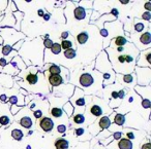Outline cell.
Wrapping results in <instances>:
<instances>
[{
  "label": "cell",
  "mask_w": 151,
  "mask_h": 149,
  "mask_svg": "<svg viewBox=\"0 0 151 149\" xmlns=\"http://www.w3.org/2000/svg\"><path fill=\"white\" fill-rule=\"evenodd\" d=\"M85 132H86V131H85L84 128H76L75 130V135H76V137L80 138V137L84 136Z\"/></svg>",
  "instance_id": "cell-33"
},
{
  "label": "cell",
  "mask_w": 151,
  "mask_h": 149,
  "mask_svg": "<svg viewBox=\"0 0 151 149\" xmlns=\"http://www.w3.org/2000/svg\"><path fill=\"white\" fill-rule=\"evenodd\" d=\"M44 75H46L47 80H48L49 84H50L51 87H60V85L64 82V80H63V77L61 76V75H51V74H49L47 71H46V72H44Z\"/></svg>",
  "instance_id": "cell-10"
},
{
  "label": "cell",
  "mask_w": 151,
  "mask_h": 149,
  "mask_svg": "<svg viewBox=\"0 0 151 149\" xmlns=\"http://www.w3.org/2000/svg\"><path fill=\"white\" fill-rule=\"evenodd\" d=\"M144 7H145V9H146V11H149V13H150V11H151V3L149 2V1H148V2L145 3Z\"/></svg>",
  "instance_id": "cell-43"
},
{
  "label": "cell",
  "mask_w": 151,
  "mask_h": 149,
  "mask_svg": "<svg viewBox=\"0 0 151 149\" xmlns=\"http://www.w3.org/2000/svg\"><path fill=\"white\" fill-rule=\"evenodd\" d=\"M62 110H63V112H65V114H66L68 117H70V116L73 115V111H75V108H73V106L71 105L69 102H67V103H65L64 105L62 106Z\"/></svg>",
  "instance_id": "cell-24"
},
{
  "label": "cell",
  "mask_w": 151,
  "mask_h": 149,
  "mask_svg": "<svg viewBox=\"0 0 151 149\" xmlns=\"http://www.w3.org/2000/svg\"><path fill=\"white\" fill-rule=\"evenodd\" d=\"M134 74L137 77V84L139 87H148L150 85L151 80V68H142V67H134Z\"/></svg>",
  "instance_id": "cell-6"
},
{
  "label": "cell",
  "mask_w": 151,
  "mask_h": 149,
  "mask_svg": "<svg viewBox=\"0 0 151 149\" xmlns=\"http://www.w3.org/2000/svg\"><path fill=\"white\" fill-rule=\"evenodd\" d=\"M122 138V133L121 132H115L112 135V140H119Z\"/></svg>",
  "instance_id": "cell-39"
},
{
  "label": "cell",
  "mask_w": 151,
  "mask_h": 149,
  "mask_svg": "<svg viewBox=\"0 0 151 149\" xmlns=\"http://www.w3.org/2000/svg\"><path fill=\"white\" fill-rule=\"evenodd\" d=\"M112 120L114 121V123L118 126H122L124 123H125V120H126V116L123 115V114H120V113H117L114 115V117L111 119V122Z\"/></svg>",
  "instance_id": "cell-21"
},
{
  "label": "cell",
  "mask_w": 151,
  "mask_h": 149,
  "mask_svg": "<svg viewBox=\"0 0 151 149\" xmlns=\"http://www.w3.org/2000/svg\"><path fill=\"white\" fill-rule=\"evenodd\" d=\"M46 71L51 75H60V73L62 72V67L55 64H49Z\"/></svg>",
  "instance_id": "cell-20"
},
{
  "label": "cell",
  "mask_w": 151,
  "mask_h": 149,
  "mask_svg": "<svg viewBox=\"0 0 151 149\" xmlns=\"http://www.w3.org/2000/svg\"><path fill=\"white\" fill-rule=\"evenodd\" d=\"M38 124H40V128L46 133L51 132L54 128V121L52 120V118L47 116H42L38 121Z\"/></svg>",
  "instance_id": "cell-11"
},
{
  "label": "cell",
  "mask_w": 151,
  "mask_h": 149,
  "mask_svg": "<svg viewBox=\"0 0 151 149\" xmlns=\"http://www.w3.org/2000/svg\"><path fill=\"white\" fill-rule=\"evenodd\" d=\"M73 17L78 21H82L87 17V9L83 6H77L73 9Z\"/></svg>",
  "instance_id": "cell-15"
},
{
  "label": "cell",
  "mask_w": 151,
  "mask_h": 149,
  "mask_svg": "<svg viewBox=\"0 0 151 149\" xmlns=\"http://www.w3.org/2000/svg\"><path fill=\"white\" fill-rule=\"evenodd\" d=\"M63 56L66 59H68V60H73V59H75L77 57V50L75 48H68V50L63 52Z\"/></svg>",
  "instance_id": "cell-26"
},
{
  "label": "cell",
  "mask_w": 151,
  "mask_h": 149,
  "mask_svg": "<svg viewBox=\"0 0 151 149\" xmlns=\"http://www.w3.org/2000/svg\"><path fill=\"white\" fill-rule=\"evenodd\" d=\"M11 135H12V137L17 141H21L24 137L23 132H22L21 130H19V128H14V130L12 131Z\"/></svg>",
  "instance_id": "cell-27"
},
{
  "label": "cell",
  "mask_w": 151,
  "mask_h": 149,
  "mask_svg": "<svg viewBox=\"0 0 151 149\" xmlns=\"http://www.w3.org/2000/svg\"><path fill=\"white\" fill-rule=\"evenodd\" d=\"M128 42V40L123 35L115 36L113 39L110 41V48H122Z\"/></svg>",
  "instance_id": "cell-12"
},
{
  "label": "cell",
  "mask_w": 151,
  "mask_h": 149,
  "mask_svg": "<svg viewBox=\"0 0 151 149\" xmlns=\"http://www.w3.org/2000/svg\"><path fill=\"white\" fill-rule=\"evenodd\" d=\"M71 119H73V121L75 122L76 124H83L85 122V116L83 113H81V112H79V113H75L73 114V116L71 117Z\"/></svg>",
  "instance_id": "cell-23"
},
{
  "label": "cell",
  "mask_w": 151,
  "mask_h": 149,
  "mask_svg": "<svg viewBox=\"0 0 151 149\" xmlns=\"http://www.w3.org/2000/svg\"><path fill=\"white\" fill-rule=\"evenodd\" d=\"M18 102H19V100H18L17 96H12V97L9 99V103L11 104L12 106H16L18 104Z\"/></svg>",
  "instance_id": "cell-36"
},
{
  "label": "cell",
  "mask_w": 151,
  "mask_h": 149,
  "mask_svg": "<svg viewBox=\"0 0 151 149\" xmlns=\"http://www.w3.org/2000/svg\"><path fill=\"white\" fill-rule=\"evenodd\" d=\"M105 52L114 72L121 75L134 73L136 61L140 54V50L132 42L128 41L122 48L109 46L105 48Z\"/></svg>",
  "instance_id": "cell-1"
},
{
  "label": "cell",
  "mask_w": 151,
  "mask_h": 149,
  "mask_svg": "<svg viewBox=\"0 0 151 149\" xmlns=\"http://www.w3.org/2000/svg\"><path fill=\"white\" fill-rule=\"evenodd\" d=\"M26 65L24 63L23 59L21 58L20 56H16L15 58H13V60L2 69V72L4 74H7V75H16V74H19V72L21 70H25L26 69Z\"/></svg>",
  "instance_id": "cell-4"
},
{
  "label": "cell",
  "mask_w": 151,
  "mask_h": 149,
  "mask_svg": "<svg viewBox=\"0 0 151 149\" xmlns=\"http://www.w3.org/2000/svg\"><path fill=\"white\" fill-rule=\"evenodd\" d=\"M45 13H46V11H45L44 9H38V11H37V15L40 16V17H44Z\"/></svg>",
  "instance_id": "cell-45"
},
{
  "label": "cell",
  "mask_w": 151,
  "mask_h": 149,
  "mask_svg": "<svg viewBox=\"0 0 151 149\" xmlns=\"http://www.w3.org/2000/svg\"><path fill=\"white\" fill-rule=\"evenodd\" d=\"M111 119H110V116L105 115L99 117V119L97 120V126H99V130H107V128H110L111 126Z\"/></svg>",
  "instance_id": "cell-16"
},
{
  "label": "cell",
  "mask_w": 151,
  "mask_h": 149,
  "mask_svg": "<svg viewBox=\"0 0 151 149\" xmlns=\"http://www.w3.org/2000/svg\"><path fill=\"white\" fill-rule=\"evenodd\" d=\"M50 17H51V16H50V13H45V15H44V17H42V18H44V20H45V21H49V20H50Z\"/></svg>",
  "instance_id": "cell-44"
},
{
  "label": "cell",
  "mask_w": 151,
  "mask_h": 149,
  "mask_svg": "<svg viewBox=\"0 0 151 149\" xmlns=\"http://www.w3.org/2000/svg\"><path fill=\"white\" fill-rule=\"evenodd\" d=\"M76 39H77V42H78V44H80V45H84V44L87 43V42H88V40H89L88 32H87V31L80 32V33L77 35Z\"/></svg>",
  "instance_id": "cell-19"
},
{
  "label": "cell",
  "mask_w": 151,
  "mask_h": 149,
  "mask_svg": "<svg viewBox=\"0 0 151 149\" xmlns=\"http://www.w3.org/2000/svg\"><path fill=\"white\" fill-rule=\"evenodd\" d=\"M141 104H142V107L144 108V109H150V107H151V101H150V100L142 99Z\"/></svg>",
  "instance_id": "cell-32"
},
{
  "label": "cell",
  "mask_w": 151,
  "mask_h": 149,
  "mask_svg": "<svg viewBox=\"0 0 151 149\" xmlns=\"http://www.w3.org/2000/svg\"><path fill=\"white\" fill-rule=\"evenodd\" d=\"M69 103L73 106V108L81 109V111L84 112L86 107V98H85L84 92L79 87H75V92L70 97Z\"/></svg>",
  "instance_id": "cell-7"
},
{
  "label": "cell",
  "mask_w": 151,
  "mask_h": 149,
  "mask_svg": "<svg viewBox=\"0 0 151 149\" xmlns=\"http://www.w3.org/2000/svg\"><path fill=\"white\" fill-rule=\"evenodd\" d=\"M50 114L53 116V117L58 118V117H61V116L64 114V112H63L62 108H60V107H53V108H51V109H50Z\"/></svg>",
  "instance_id": "cell-25"
},
{
  "label": "cell",
  "mask_w": 151,
  "mask_h": 149,
  "mask_svg": "<svg viewBox=\"0 0 151 149\" xmlns=\"http://www.w3.org/2000/svg\"><path fill=\"white\" fill-rule=\"evenodd\" d=\"M68 36H70V33H69L68 31H64L61 33V38H62V40L68 39Z\"/></svg>",
  "instance_id": "cell-40"
},
{
  "label": "cell",
  "mask_w": 151,
  "mask_h": 149,
  "mask_svg": "<svg viewBox=\"0 0 151 149\" xmlns=\"http://www.w3.org/2000/svg\"><path fill=\"white\" fill-rule=\"evenodd\" d=\"M149 29V23L147 22H143L139 19H134V31L136 33H143L144 30Z\"/></svg>",
  "instance_id": "cell-14"
},
{
  "label": "cell",
  "mask_w": 151,
  "mask_h": 149,
  "mask_svg": "<svg viewBox=\"0 0 151 149\" xmlns=\"http://www.w3.org/2000/svg\"><path fill=\"white\" fill-rule=\"evenodd\" d=\"M61 46H60V43H57V42H55V43H53L52 48H51V52H52L53 55H55V56H57V55L61 54Z\"/></svg>",
  "instance_id": "cell-30"
},
{
  "label": "cell",
  "mask_w": 151,
  "mask_h": 149,
  "mask_svg": "<svg viewBox=\"0 0 151 149\" xmlns=\"http://www.w3.org/2000/svg\"><path fill=\"white\" fill-rule=\"evenodd\" d=\"M53 43H54V42L52 41V39H50V38H48V37L45 38L44 42H42V44H44L45 48H47V50H51V48H52Z\"/></svg>",
  "instance_id": "cell-31"
},
{
  "label": "cell",
  "mask_w": 151,
  "mask_h": 149,
  "mask_svg": "<svg viewBox=\"0 0 151 149\" xmlns=\"http://www.w3.org/2000/svg\"><path fill=\"white\" fill-rule=\"evenodd\" d=\"M12 118L7 115H1L0 116V126H9L12 123Z\"/></svg>",
  "instance_id": "cell-29"
},
{
  "label": "cell",
  "mask_w": 151,
  "mask_h": 149,
  "mask_svg": "<svg viewBox=\"0 0 151 149\" xmlns=\"http://www.w3.org/2000/svg\"><path fill=\"white\" fill-rule=\"evenodd\" d=\"M137 67H142V68H151V48H147L142 50L139 54L136 61Z\"/></svg>",
  "instance_id": "cell-8"
},
{
  "label": "cell",
  "mask_w": 151,
  "mask_h": 149,
  "mask_svg": "<svg viewBox=\"0 0 151 149\" xmlns=\"http://www.w3.org/2000/svg\"><path fill=\"white\" fill-rule=\"evenodd\" d=\"M142 19H143V21L149 23V22H150V20H151V13H149V11H145V13H143Z\"/></svg>",
  "instance_id": "cell-35"
},
{
  "label": "cell",
  "mask_w": 151,
  "mask_h": 149,
  "mask_svg": "<svg viewBox=\"0 0 151 149\" xmlns=\"http://www.w3.org/2000/svg\"><path fill=\"white\" fill-rule=\"evenodd\" d=\"M141 149H151L150 142H146V143H144V144H142V146H141Z\"/></svg>",
  "instance_id": "cell-42"
},
{
  "label": "cell",
  "mask_w": 151,
  "mask_h": 149,
  "mask_svg": "<svg viewBox=\"0 0 151 149\" xmlns=\"http://www.w3.org/2000/svg\"><path fill=\"white\" fill-rule=\"evenodd\" d=\"M110 15H112L113 17L117 18L118 16H119V11H118L117 9H112V11H111V13H110Z\"/></svg>",
  "instance_id": "cell-41"
},
{
  "label": "cell",
  "mask_w": 151,
  "mask_h": 149,
  "mask_svg": "<svg viewBox=\"0 0 151 149\" xmlns=\"http://www.w3.org/2000/svg\"><path fill=\"white\" fill-rule=\"evenodd\" d=\"M94 62L92 65L86 67L78 76L77 83L79 89L84 92L85 95H90L93 92H97L103 85V75L94 69Z\"/></svg>",
  "instance_id": "cell-2"
},
{
  "label": "cell",
  "mask_w": 151,
  "mask_h": 149,
  "mask_svg": "<svg viewBox=\"0 0 151 149\" xmlns=\"http://www.w3.org/2000/svg\"><path fill=\"white\" fill-rule=\"evenodd\" d=\"M116 78H118V80L122 83L123 87H134L137 85V77L134 73H130V74H116Z\"/></svg>",
  "instance_id": "cell-9"
},
{
  "label": "cell",
  "mask_w": 151,
  "mask_h": 149,
  "mask_svg": "<svg viewBox=\"0 0 151 149\" xmlns=\"http://www.w3.org/2000/svg\"><path fill=\"white\" fill-rule=\"evenodd\" d=\"M117 93H118V99L119 100H122L124 97H125V95L127 94V89H121L120 91H117Z\"/></svg>",
  "instance_id": "cell-34"
},
{
  "label": "cell",
  "mask_w": 151,
  "mask_h": 149,
  "mask_svg": "<svg viewBox=\"0 0 151 149\" xmlns=\"http://www.w3.org/2000/svg\"><path fill=\"white\" fill-rule=\"evenodd\" d=\"M2 44H3V38H2V36L0 35V46L2 45Z\"/></svg>",
  "instance_id": "cell-46"
},
{
  "label": "cell",
  "mask_w": 151,
  "mask_h": 149,
  "mask_svg": "<svg viewBox=\"0 0 151 149\" xmlns=\"http://www.w3.org/2000/svg\"><path fill=\"white\" fill-rule=\"evenodd\" d=\"M94 68L103 75V85L108 87L109 84L115 82L116 73L113 71V68L108 60V56L105 50H101V53L99 55L94 63Z\"/></svg>",
  "instance_id": "cell-3"
},
{
  "label": "cell",
  "mask_w": 151,
  "mask_h": 149,
  "mask_svg": "<svg viewBox=\"0 0 151 149\" xmlns=\"http://www.w3.org/2000/svg\"><path fill=\"white\" fill-rule=\"evenodd\" d=\"M134 148V144L130 140L127 138H121L119 139L117 143V149H132Z\"/></svg>",
  "instance_id": "cell-17"
},
{
  "label": "cell",
  "mask_w": 151,
  "mask_h": 149,
  "mask_svg": "<svg viewBox=\"0 0 151 149\" xmlns=\"http://www.w3.org/2000/svg\"><path fill=\"white\" fill-rule=\"evenodd\" d=\"M55 148L56 149H68L69 148V142L65 138H57L54 142Z\"/></svg>",
  "instance_id": "cell-18"
},
{
  "label": "cell",
  "mask_w": 151,
  "mask_h": 149,
  "mask_svg": "<svg viewBox=\"0 0 151 149\" xmlns=\"http://www.w3.org/2000/svg\"><path fill=\"white\" fill-rule=\"evenodd\" d=\"M19 122L23 128H27V130L31 128L32 126H33V121H32L31 117H29V116H23V117L20 119Z\"/></svg>",
  "instance_id": "cell-22"
},
{
  "label": "cell",
  "mask_w": 151,
  "mask_h": 149,
  "mask_svg": "<svg viewBox=\"0 0 151 149\" xmlns=\"http://www.w3.org/2000/svg\"><path fill=\"white\" fill-rule=\"evenodd\" d=\"M106 103L103 100L99 99L97 97H93V102L89 104L88 108H87V111L90 114L91 116H94V117H101V116H105L104 114L110 113V112L106 111Z\"/></svg>",
  "instance_id": "cell-5"
},
{
  "label": "cell",
  "mask_w": 151,
  "mask_h": 149,
  "mask_svg": "<svg viewBox=\"0 0 151 149\" xmlns=\"http://www.w3.org/2000/svg\"><path fill=\"white\" fill-rule=\"evenodd\" d=\"M33 116L36 118V119H40L42 117V110H34L33 111Z\"/></svg>",
  "instance_id": "cell-38"
},
{
  "label": "cell",
  "mask_w": 151,
  "mask_h": 149,
  "mask_svg": "<svg viewBox=\"0 0 151 149\" xmlns=\"http://www.w3.org/2000/svg\"><path fill=\"white\" fill-rule=\"evenodd\" d=\"M60 46H61V50H68V48H73V42L69 39H65V40H62L60 43Z\"/></svg>",
  "instance_id": "cell-28"
},
{
  "label": "cell",
  "mask_w": 151,
  "mask_h": 149,
  "mask_svg": "<svg viewBox=\"0 0 151 149\" xmlns=\"http://www.w3.org/2000/svg\"><path fill=\"white\" fill-rule=\"evenodd\" d=\"M139 42H140L141 45H146L145 48H149V45L151 43V33L149 31V29H147L145 32L140 34V36H139Z\"/></svg>",
  "instance_id": "cell-13"
},
{
  "label": "cell",
  "mask_w": 151,
  "mask_h": 149,
  "mask_svg": "<svg viewBox=\"0 0 151 149\" xmlns=\"http://www.w3.org/2000/svg\"><path fill=\"white\" fill-rule=\"evenodd\" d=\"M67 128L65 124H59L58 126H57V132L59 133V134H64L65 132H66Z\"/></svg>",
  "instance_id": "cell-37"
}]
</instances>
